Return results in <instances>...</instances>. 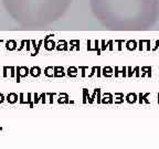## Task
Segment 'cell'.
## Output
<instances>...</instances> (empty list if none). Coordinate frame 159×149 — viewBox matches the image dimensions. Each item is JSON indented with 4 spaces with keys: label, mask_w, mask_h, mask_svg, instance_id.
<instances>
[{
    "label": "cell",
    "mask_w": 159,
    "mask_h": 149,
    "mask_svg": "<svg viewBox=\"0 0 159 149\" xmlns=\"http://www.w3.org/2000/svg\"><path fill=\"white\" fill-rule=\"evenodd\" d=\"M8 15L25 29H43L62 19L72 0H2Z\"/></svg>",
    "instance_id": "2"
},
{
    "label": "cell",
    "mask_w": 159,
    "mask_h": 149,
    "mask_svg": "<svg viewBox=\"0 0 159 149\" xmlns=\"http://www.w3.org/2000/svg\"><path fill=\"white\" fill-rule=\"evenodd\" d=\"M93 16L113 31H142L157 22L159 0H89Z\"/></svg>",
    "instance_id": "1"
}]
</instances>
